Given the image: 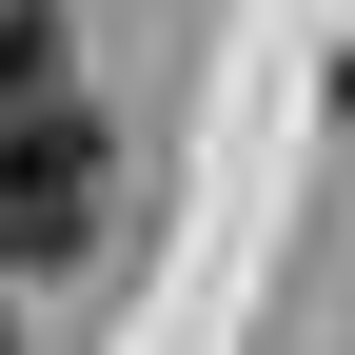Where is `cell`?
<instances>
[{"label":"cell","instance_id":"6da1fadb","mask_svg":"<svg viewBox=\"0 0 355 355\" xmlns=\"http://www.w3.org/2000/svg\"><path fill=\"white\" fill-rule=\"evenodd\" d=\"M99 237V119L79 79H0V277H60Z\"/></svg>","mask_w":355,"mask_h":355},{"label":"cell","instance_id":"7a4b0ae2","mask_svg":"<svg viewBox=\"0 0 355 355\" xmlns=\"http://www.w3.org/2000/svg\"><path fill=\"white\" fill-rule=\"evenodd\" d=\"M336 99H355V79H336Z\"/></svg>","mask_w":355,"mask_h":355},{"label":"cell","instance_id":"3957f363","mask_svg":"<svg viewBox=\"0 0 355 355\" xmlns=\"http://www.w3.org/2000/svg\"><path fill=\"white\" fill-rule=\"evenodd\" d=\"M0 355H20V336H0Z\"/></svg>","mask_w":355,"mask_h":355}]
</instances>
